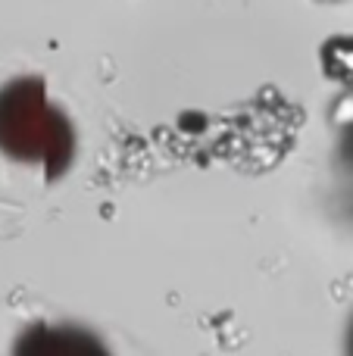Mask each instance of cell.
<instances>
[{
	"instance_id": "1",
	"label": "cell",
	"mask_w": 353,
	"mask_h": 356,
	"mask_svg": "<svg viewBox=\"0 0 353 356\" xmlns=\"http://www.w3.org/2000/svg\"><path fill=\"white\" fill-rule=\"evenodd\" d=\"M0 154L41 166L47 181H60L75 156V129L66 113L47 104L44 79H13L0 88Z\"/></svg>"
},
{
	"instance_id": "2",
	"label": "cell",
	"mask_w": 353,
	"mask_h": 356,
	"mask_svg": "<svg viewBox=\"0 0 353 356\" xmlns=\"http://www.w3.org/2000/svg\"><path fill=\"white\" fill-rule=\"evenodd\" d=\"M13 356H110L106 344L81 325L35 322L16 338Z\"/></svg>"
}]
</instances>
